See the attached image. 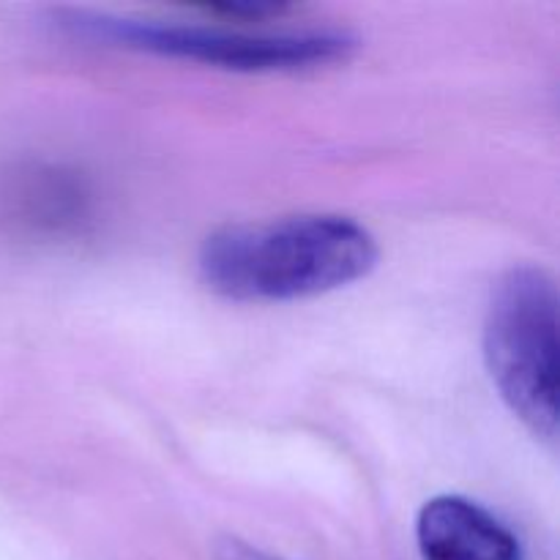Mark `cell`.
I'll list each match as a JSON object with an SVG mask.
<instances>
[{
    "label": "cell",
    "mask_w": 560,
    "mask_h": 560,
    "mask_svg": "<svg viewBox=\"0 0 560 560\" xmlns=\"http://www.w3.org/2000/svg\"><path fill=\"white\" fill-rule=\"evenodd\" d=\"M375 266L370 230L337 213L230 224L200 249L202 282L233 301L312 299L359 282Z\"/></svg>",
    "instance_id": "1"
},
{
    "label": "cell",
    "mask_w": 560,
    "mask_h": 560,
    "mask_svg": "<svg viewBox=\"0 0 560 560\" xmlns=\"http://www.w3.org/2000/svg\"><path fill=\"white\" fill-rule=\"evenodd\" d=\"M485 361L514 416L541 441L558 438V290L547 271L517 266L495 282Z\"/></svg>",
    "instance_id": "2"
},
{
    "label": "cell",
    "mask_w": 560,
    "mask_h": 560,
    "mask_svg": "<svg viewBox=\"0 0 560 560\" xmlns=\"http://www.w3.org/2000/svg\"><path fill=\"white\" fill-rule=\"evenodd\" d=\"M77 27L96 38L170 58L197 60L233 71H299L345 60L353 38L339 31L249 33L189 22L120 20V16H77Z\"/></svg>",
    "instance_id": "3"
},
{
    "label": "cell",
    "mask_w": 560,
    "mask_h": 560,
    "mask_svg": "<svg viewBox=\"0 0 560 560\" xmlns=\"http://www.w3.org/2000/svg\"><path fill=\"white\" fill-rule=\"evenodd\" d=\"M416 539L424 560H525L517 536L501 520L459 495L427 501Z\"/></svg>",
    "instance_id": "4"
},
{
    "label": "cell",
    "mask_w": 560,
    "mask_h": 560,
    "mask_svg": "<svg viewBox=\"0 0 560 560\" xmlns=\"http://www.w3.org/2000/svg\"><path fill=\"white\" fill-rule=\"evenodd\" d=\"M213 552H217V560H282V558L268 556V552H262L260 547H252L246 545V541L233 539V536L219 541Z\"/></svg>",
    "instance_id": "5"
}]
</instances>
